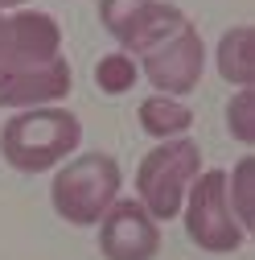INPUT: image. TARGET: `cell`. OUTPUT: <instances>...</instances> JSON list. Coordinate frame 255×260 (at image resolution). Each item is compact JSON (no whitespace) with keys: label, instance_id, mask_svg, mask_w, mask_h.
Masks as SVG:
<instances>
[{"label":"cell","instance_id":"1","mask_svg":"<svg viewBox=\"0 0 255 260\" xmlns=\"http://www.w3.org/2000/svg\"><path fill=\"white\" fill-rule=\"evenodd\" d=\"M74 87V71L62 58V29L50 13L17 9L0 17V108H50Z\"/></svg>","mask_w":255,"mask_h":260},{"label":"cell","instance_id":"2","mask_svg":"<svg viewBox=\"0 0 255 260\" xmlns=\"http://www.w3.org/2000/svg\"><path fill=\"white\" fill-rule=\"evenodd\" d=\"M82 145V120L70 108H25L0 128V157L17 174H50L70 161Z\"/></svg>","mask_w":255,"mask_h":260},{"label":"cell","instance_id":"3","mask_svg":"<svg viewBox=\"0 0 255 260\" xmlns=\"http://www.w3.org/2000/svg\"><path fill=\"white\" fill-rule=\"evenodd\" d=\"M119 186H123V174L111 153H78L62 161L50 182L54 215L70 227H95L107 215V207L119 199Z\"/></svg>","mask_w":255,"mask_h":260},{"label":"cell","instance_id":"4","mask_svg":"<svg viewBox=\"0 0 255 260\" xmlns=\"http://www.w3.org/2000/svg\"><path fill=\"white\" fill-rule=\"evenodd\" d=\"M202 174V149L189 137H173L161 141L156 149H148L136 166V203L156 219L169 223L181 215V203L194 178Z\"/></svg>","mask_w":255,"mask_h":260},{"label":"cell","instance_id":"5","mask_svg":"<svg viewBox=\"0 0 255 260\" xmlns=\"http://www.w3.org/2000/svg\"><path fill=\"white\" fill-rule=\"evenodd\" d=\"M177 219H185V236L194 240L202 252L231 256V252H239L247 244V232L239 227V219L231 211L227 174H222V170H202L194 178V186H189Z\"/></svg>","mask_w":255,"mask_h":260},{"label":"cell","instance_id":"6","mask_svg":"<svg viewBox=\"0 0 255 260\" xmlns=\"http://www.w3.org/2000/svg\"><path fill=\"white\" fill-rule=\"evenodd\" d=\"M140 75L152 83L156 95H173V100H185L206 75V42L198 34V25H181L173 38H165L161 46H152L140 62Z\"/></svg>","mask_w":255,"mask_h":260},{"label":"cell","instance_id":"7","mask_svg":"<svg viewBox=\"0 0 255 260\" xmlns=\"http://www.w3.org/2000/svg\"><path fill=\"white\" fill-rule=\"evenodd\" d=\"M95 227H99L103 260H156L161 256V223L136 199H115Z\"/></svg>","mask_w":255,"mask_h":260},{"label":"cell","instance_id":"8","mask_svg":"<svg viewBox=\"0 0 255 260\" xmlns=\"http://www.w3.org/2000/svg\"><path fill=\"white\" fill-rule=\"evenodd\" d=\"M185 21H189V17H185L177 5H169V0H152V5L140 13V21L128 29V38L119 42V50L132 54V58H144L152 46H161L165 38H173Z\"/></svg>","mask_w":255,"mask_h":260},{"label":"cell","instance_id":"9","mask_svg":"<svg viewBox=\"0 0 255 260\" xmlns=\"http://www.w3.org/2000/svg\"><path fill=\"white\" fill-rule=\"evenodd\" d=\"M251 46H255V29H251V25H231L227 34L218 38V50H214V67H218L222 83H231L235 91L255 83Z\"/></svg>","mask_w":255,"mask_h":260},{"label":"cell","instance_id":"10","mask_svg":"<svg viewBox=\"0 0 255 260\" xmlns=\"http://www.w3.org/2000/svg\"><path fill=\"white\" fill-rule=\"evenodd\" d=\"M136 120H140V128L152 141L189 137V128H194V112H189L181 100H173V95H156V91L136 108Z\"/></svg>","mask_w":255,"mask_h":260},{"label":"cell","instance_id":"11","mask_svg":"<svg viewBox=\"0 0 255 260\" xmlns=\"http://www.w3.org/2000/svg\"><path fill=\"white\" fill-rule=\"evenodd\" d=\"M227 199H231V211L239 219V227L251 236L255 227V157H239L235 170L227 174Z\"/></svg>","mask_w":255,"mask_h":260},{"label":"cell","instance_id":"12","mask_svg":"<svg viewBox=\"0 0 255 260\" xmlns=\"http://www.w3.org/2000/svg\"><path fill=\"white\" fill-rule=\"evenodd\" d=\"M136 83H140V67H136L132 54L111 50V54H103L99 62H95V87H99L103 95H128Z\"/></svg>","mask_w":255,"mask_h":260},{"label":"cell","instance_id":"13","mask_svg":"<svg viewBox=\"0 0 255 260\" xmlns=\"http://www.w3.org/2000/svg\"><path fill=\"white\" fill-rule=\"evenodd\" d=\"M227 133L239 145H255V87H239L227 104Z\"/></svg>","mask_w":255,"mask_h":260},{"label":"cell","instance_id":"14","mask_svg":"<svg viewBox=\"0 0 255 260\" xmlns=\"http://www.w3.org/2000/svg\"><path fill=\"white\" fill-rule=\"evenodd\" d=\"M148 5H152V0H99V25L107 29L115 42H123L128 29L140 21V13Z\"/></svg>","mask_w":255,"mask_h":260},{"label":"cell","instance_id":"15","mask_svg":"<svg viewBox=\"0 0 255 260\" xmlns=\"http://www.w3.org/2000/svg\"><path fill=\"white\" fill-rule=\"evenodd\" d=\"M29 0H0V13H17V9H25Z\"/></svg>","mask_w":255,"mask_h":260},{"label":"cell","instance_id":"16","mask_svg":"<svg viewBox=\"0 0 255 260\" xmlns=\"http://www.w3.org/2000/svg\"><path fill=\"white\" fill-rule=\"evenodd\" d=\"M0 17H5V13H0Z\"/></svg>","mask_w":255,"mask_h":260}]
</instances>
